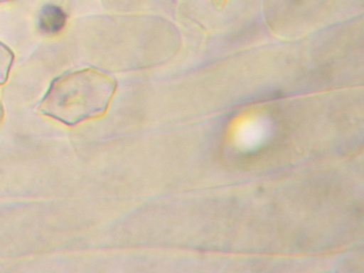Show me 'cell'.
Returning <instances> with one entry per match:
<instances>
[{
    "instance_id": "obj_1",
    "label": "cell",
    "mask_w": 364,
    "mask_h": 273,
    "mask_svg": "<svg viewBox=\"0 0 364 273\" xmlns=\"http://www.w3.org/2000/svg\"><path fill=\"white\" fill-rule=\"evenodd\" d=\"M115 80L95 68L63 75L53 80L38 110L68 126L102 116L116 90Z\"/></svg>"
},
{
    "instance_id": "obj_2",
    "label": "cell",
    "mask_w": 364,
    "mask_h": 273,
    "mask_svg": "<svg viewBox=\"0 0 364 273\" xmlns=\"http://www.w3.org/2000/svg\"><path fill=\"white\" fill-rule=\"evenodd\" d=\"M66 22V13L54 5H48L42 9L38 21L41 31L48 35L57 34L63 31Z\"/></svg>"
},
{
    "instance_id": "obj_3",
    "label": "cell",
    "mask_w": 364,
    "mask_h": 273,
    "mask_svg": "<svg viewBox=\"0 0 364 273\" xmlns=\"http://www.w3.org/2000/svg\"><path fill=\"white\" fill-rule=\"evenodd\" d=\"M13 61V54L5 45L0 43V85L8 80Z\"/></svg>"
},
{
    "instance_id": "obj_4",
    "label": "cell",
    "mask_w": 364,
    "mask_h": 273,
    "mask_svg": "<svg viewBox=\"0 0 364 273\" xmlns=\"http://www.w3.org/2000/svg\"><path fill=\"white\" fill-rule=\"evenodd\" d=\"M3 117H4V109H3L1 100H0V123L2 122Z\"/></svg>"
},
{
    "instance_id": "obj_5",
    "label": "cell",
    "mask_w": 364,
    "mask_h": 273,
    "mask_svg": "<svg viewBox=\"0 0 364 273\" xmlns=\"http://www.w3.org/2000/svg\"><path fill=\"white\" fill-rule=\"evenodd\" d=\"M217 1H220V0H217Z\"/></svg>"
},
{
    "instance_id": "obj_6",
    "label": "cell",
    "mask_w": 364,
    "mask_h": 273,
    "mask_svg": "<svg viewBox=\"0 0 364 273\" xmlns=\"http://www.w3.org/2000/svg\"><path fill=\"white\" fill-rule=\"evenodd\" d=\"M0 1H1V0H0Z\"/></svg>"
}]
</instances>
